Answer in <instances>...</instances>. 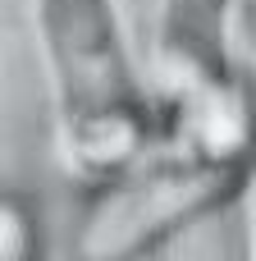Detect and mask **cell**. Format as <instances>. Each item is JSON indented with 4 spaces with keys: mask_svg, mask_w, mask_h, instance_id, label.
<instances>
[{
    "mask_svg": "<svg viewBox=\"0 0 256 261\" xmlns=\"http://www.w3.org/2000/svg\"><path fill=\"white\" fill-rule=\"evenodd\" d=\"M192 261H252V252H243V239H238V220L224 211L215 220V234L206 239V248L197 252Z\"/></svg>",
    "mask_w": 256,
    "mask_h": 261,
    "instance_id": "obj_4",
    "label": "cell"
},
{
    "mask_svg": "<svg viewBox=\"0 0 256 261\" xmlns=\"http://www.w3.org/2000/svg\"><path fill=\"white\" fill-rule=\"evenodd\" d=\"M256 174L252 151L160 138L133 170L101 184L73 229V261H147L183 229L238 206Z\"/></svg>",
    "mask_w": 256,
    "mask_h": 261,
    "instance_id": "obj_2",
    "label": "cell"
},
{
    "mask_svg": "<svg viewBox=\"0 0 256 261\" xmlns=\"http://www.w3.org/2000/svg\"><path fill=\"white\" fill-rule=\"evenodd\" d=\"M41 252H46L41 220L32 202L9 188L0 197V261H41Z\"/></svg>",
    "mask_w": 256,
    "mask_h": 261,
    "instance_id": "obj_3",
    "label": "cell"
},
{
    "mask_svg": "<svg viewBox=\"0 0 256 261\" xmlns=\"http://www.w3.org/2000/svg\"><path fill=\"white\" fill-rule=\"evenodd\" d=\"M64 165L110 184L165 138V106L137 78L115 0H32Z\"/></svg>",
    "mask_w": 256,
    "mask_h": 261,
    "instance_id": "obj_1",
    "label": "cell"
},
{
    "mask_svg": "<svg viewBox=\"0 0 256 261\" xmlns=\"http://www.w3.org/2000/svg\"><path fill=\"white\" fill-rule=\"evenodd\" d=\"M252 261H256V239H252Z\"/></svg>",
    "mask_w": 256,
    "mask_h": 261,
    "instance_id": "obj_5",
    "label": "cell"
}]
</instances>
